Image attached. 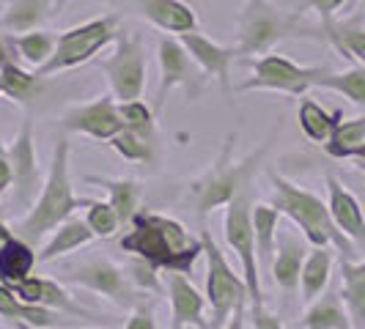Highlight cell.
I'll list each match as a JSON object with an SVG mask.
<instances>
[{
  "label": "cell",
  "mask_w": 365,
  "mask_h": 329,
  "mask_svg": "<svg viewBox=\"0 0 365 329\" xmlns=\"http://www.w3.org/2000/svg\"><path fill=\"white\" fill-rule=\"evenodd\" d=\"M365 143V115H357V118H349V121H338L332 135L324 143V151L332 160H351L354 151Z\"/></svg>",
  "instance_id": "obj_33"
},
{
  "label": "cell",
  "mask_w": 365,
  "mask_h": 329,
  "mask_svg": "<svg viewBox=\"0 0 365 329\" xmlns=\"http://www.w3.org/2000/svg\"><path fill=\"white\" fill-rule=\"evenodd\" d=\"M203 241V261H206V302L212 308L209 327L222 329L225 321L239 310H250V293L245 286L242 272H237L225 253L217 247L209 231L201 234Z\"/></svg>",
  "instance_id": "obj_6"
},
{
  "label": "cell",
  "mask_w": 365,
  "mask_h": 329,
  "mask_svg": "<svg viewBox=\"0 0 365 329\" xmlns=\"http://www.w3.org/2000/svg\"><path fill=\"white\" fill-rule=\"evenodd\" d=\"M322 31H324V38L344 58H351L354 63L365 66V19L360 14L346 19H332L327 25H322Z\"/></svg>",
  "instance_id": "obj_26"
},
{
  "label": "cell",
  "mask_w": 365,
  "mask_h": 329,
  "mask_svg": "<svg viewBox=\"0 0 365 329\" xmlns=\"http://www.w3.org/2000/svg\"><path fill=\"white\" fill-rule=\"evenodd\" d=\"M198 329H212V327H209V324H203V327H198Z\"/></svg>",
  "instance_id": "obj_50"
},
{
  "label": "cell",
  "mask_w": 365,
  "mask_h": 329,
  "mask_svg": "<svg viewBox=\"0 0 365 329\" xmlns=\"http://www.w3.org/2000/svg\"><path fill=\"white\" fill-rule=\"evenodd\" d=\"M63 283H72L77 288H86L99 296L110 299L115 308L132 310L135 302L140 299V291L135 288V283L129 280L127 269H121L118 263H113L108 258H93L80 266H72L66 274H61Z\"/></svg>",
  "instance_id": "obj_11"
},
{
  "label": "cell",
  "mask_w": 365,
  "mask_h": 329,
  "mask_svg": "<svg viewBox=\"0 0 365 329\" xmlns=\"http://www.w3.org/2000/svg\"><path fill=\"white\" fill-rule=\"evenodd\" d=\"M129 6L135 9L138 17H143L165 33L182 36V33L201 31L195 9L184 0H129Z\"/></svg>",
  "instance_id": "obj_15"
},
{
  "label": "cell",
  "mask_w": 365,
  "mask_h": 329,
  "mask_svg": "<svg viewBox=\"0 0 365 329\" xmlns=\"http://www.w3.org/2000/svg\"><path fill=\"white\" fill-rule=\"evenodd\" d=\"M0 96H3V80H0Z\"/></svg>",
  "instance_id": "obj_49"
},
{
  "label": "cell",
  "mask_w": 365,
  "mask_h": 329,
  "mask_svg": "<svg viewBox=\"0 0 365 329\" xmlns=\"http://www.w3.org/2000/svg\"><path fill=\"white\" fill-rule=\"evenodd\" d=\"M157 55H160V91H157V105L154 113H160L168 102L170 91L184 88L190 99H195L203 88V77L201 66L192 61V55L187 53L179 36H163L157 44Z\"/></svg>",
  "instance_id": "obj_12"
},
{
  "label": "cell",
  "mask_w": 365,
  "mask_h": 329,
  "mask_svg": "<svg viewBox=\"0 0 365 329\" xmlns=\"http://www.w3.org/2000/svg\"><path fill=\"white\" fill-rule=\"evenodd\" d=\"M61 129L69 135H88L93 140L110 143L118 132H124V121L118 113V99L113 93H102L91 102L72 105L61 113Z\"/></svg>",
  "instance_id": "obj_13"
},
{
  "label": "cell",
  "mask_w": 365,
  "mask_h": 329,
  "mask_svg": "<svg viewBox=\"0 0 365 329\" xmlns=\"http://www.w3.org/2000/svg\"><path fill=\"white\" fill-rule=\"evenodd\" d=\"M14 329H34V327H14Z\"/></svg>",
  "instance_id": "obj_51"
},
{
  "label": "cell",
  "mask_w": 365,
  "mask_h": 329,
  "mask_svg": "<svg viewBox=\"0 0 365 329\" xmlns=\"http://www.w3.org/2000/svg\"><path fill=\"white\" fill-rule=\"evenodd\" d=\"M316 88H327V91H335L341 96H346L351 105L357 108H365V66L363 63H354L344 72H327L316 80Z\"/></svg>",
  "instance_id": "obj_32"
},
{
  "label": "cell",
  "mask_w": 365,
  "mask_h": 329,
  "mask_svg": "<svg viewBox=\"0 0 365 329\" xmlns=\"http://www.w3.org/2000/svg\"><path fill=\"white\" fill-rule=\"evenodd\" d=\"M11 234H14V231H11V228H9V225H6V222H3V219H0V244H3V241H6V239L11 236Z\"/></svg>",
  "instance_id": "obj_47"
},
{
  "label": "cell",
  "mask_w": 365,
  "mask_h": 329,
  "mask_svg": "<svg viewBox=\"0 0 365 329\" xmlns=\"http://www.w3.org/2000/svg\"><path fill=\"white\" fill-rule=\"evenodd\" d=\"M351 160H354V162H357L365 170V143L360 148H357V151H354V157H351Z\"/></svg>",
  "instance_id": "obj_46"
},
{
  "label": "cell",
  "mask_w": 365,
  "mask_h": 329,
  "mask_svg": "<svg viewBox=\"0 0 365 329\" xmlns=\"http://www.w3.org/2000/svg\"><path fill=\"white\" fill-rule=\"evenodd\" d=\"M341 296L351 318V327L365 329V258L351 261L341 256Z\"/></svg>",
  "instance_id": "obj_25"
},
{
  "label": "cell",
  "mask_w": 365,
  "mask_h": 329,
  "mask_svg": "<svg viewBox=\"0 0 365 329\" xmlns=\"http://www.w3.org/2000/svg\"><path fill=\"white\" fill-rule=\"evenodd\" d=\"M187 53L192 55V61L201 66V72L212 80H217V85L222 88L228 105H234V83H231V63L239 61L237 44H217L209 36H203L201 31L192 33H182L179 36Z\"/></svg>",
  "instance_id": "obj_14"
},
{
  "label": "cell",
  "mask_w": 365,
  "mask_h": 329,
  "mask_svg": "<svg viewBox=\"0 0 365 329\" xmlns=\"http://www.w3.org/2000/svg\"><path fill=\"white\" fill-rule=\"evenodd\" d=\"M253 77H247L237 91H277L286 96H305L316 88V80L327 72L329 66H299L297 61L280 53H267L250 61Z\"/></svg>",
  "instance_id": "obj_9"
},
{
  "label": "cell",
  "mask_w": 365,
  "mask_h": 329,
  "mask_svg": "<svg viewBox=\"0 0 365 329\" xmlns=\"http://www.w3.org/2000/svg\"><path fill=\"white\" fill-rule=\"evenodd\" d=\"M344 118V113L341 110H335V113H329L324 110L316 99L311 96H299V105H297V124L302 129V135L311 140V143H327V137L332 135V129L335 124Z\"/></svg>",
  "instance_id": "obj_30"
},
{
  "label": "cell",
  "mask_w": 365,
  "mask_h": 329,
  "mask_svg": "<svg viewBox=\"0 0 365 329\" xmlns=\"http://www.w3.org/2000/svg\"><path fill=\"white\" fill-rule=\"evenodd\" d=\"M115 36H118V17H113V14L74 25L66 33L58 36V44H55V53L50 55V61L34 72L44 80V77H53L58 72H69L74 66H83L96 53H102L108 44H115Z\"/></svg>",
  "instance_id": "obj_7"
},
{
  "label": "cell",
  "mask_w": 365,
  "mask_h": 329,
  "mask_svg": "<svg viewBox=\"0 0 365 329\" xmlns=\"http://www.w3.org/2000/svg\"><path fill=\"white\" fill-rule=\"evenodd\" d=\"M0 318H6L11 327H34V329H61L66 318V313L34 305V302H22L17 293L9 286L0 283Z\"/></svg>",
  "instance_id": "obj_20"
},
{
  "label": "cell",
  "mask_w": 365,
  "mask_h": 329,
  "mask_svg": "<svg viewBox=\"0 0 365 329\" xmlns=\"http://www.w3.org/2000/svg\"><path fill=\"white\" fill-rule=\"evenodd\" d=\"M302 329H354L344 296L338 291H324L313 299L302 315Z\"/></svg>",
  "instance_id": "obj_29"
},
{
  "label": "cell",
  "mask_w": 365,
  "mask_h": 329,
  "mask_svg": "<svg viewBox=\"0 0 365 329\" xmlns=\"http://www.w3.org/2000/svg\"><path fill=\"white\" fill-rule=\"evenodd\" d=\"M332 266H335V250L332 247H313V250H308V258L302 263V277H299V293H302L305 305H311L313 299H319L322 293L327 291Z\"/></svg>",
  "instance_id": "obj_28"
},
{
  "label": "cell",
  "mask_w": 365,
  "mask_h": 329,
  "mask_svg": "<svg viewBox=\"0 0 365 329\" xmlns=\"http://www.w3.org/2000/svg\"><path fill=\"white\" fill-rule=\"evenodd\" d=\"M55 44H58V36L50 33V31H44V28H36V31H28V33L14 36V50L34 69L44 66L50 61V55L55 53Z\"/></svg>",
  "instance_id": "obj_35"
},
{
  "label": "cell",
  "mask_w": 365,
  "mask_h": 329,
  "mask_svg": "<svg viewBox=\"0 0 365 329\" xmlns=\"http://www.w3.org/2000/svg\"><path fill=\"white\" fill-rule=\"evenodd\" d=\"M9 61H14V55H11V47H9L6 36L0 33V66H3V63H9Z\"/></svg>",
  "instance_id": "obj_45"
},
{
  "label": "cell",
  "mask_w": 365,
  "mask_h": 329,
  "mask_svg": "<svg viewBox=\"0 0 365 329\" xmlns=\"http://www.w3.org/2000/svg\"><path fill=\"white\" fill-rule=\"evenodd\" d=\"M280 212L272 203H256L253 206V231H256V250L258 263L269 266L277 250V225H280Z\"/></svg>",
  "instance_id": "obj_31"
},
{
  "label": "cell",
  "mask_w": 365,
  "mask_h": 329,
  "mask_svg": "<svg viewBox=\"0 0 365 329\" xmlns=\"http://www.w3.org/2000/svg\"><path fill=\"white\" fill-rule=\"evenodd\" d=\"M168 296H170V329H198L206 321V296L190 283V277L182 272H170L168 277Z\"/></svg>",
  "instance_id": "obj_18"
},
{
  "label": "cell",
  "mask_w": 365,
  "mask_h": 329,
  "mask_svg": "<svg viewBox=\"0 0 365 329\" xmlns=\"http://www.w3.org/2000/svg\"><path fill=\"white\" fill-rule=\"evenodd\" d=\"M99 69L108 74L110 93L118 102H135L146 91V50L143 41L129 33L115 36V50L99 61Z\"/></svg>",
  "instance_id": "obj_10"
},
{
  "label": "cell",
  "mask_w": 365,
  "mask_h": 329,
  "mask_svg": "<svg viewBox=\"0 0 365 329\" xmlns=\"http://www.w3.org/2000/svg\"><path fill=\"white\" fill-rule=\"evenodd\" d=\"M327 195L329 214L335 219V225L351 239L357 250H365V212L360 201L335 176H327Z\"/></svg>",
  "instance_id": "obj_19"
},
{
  "label": "cell",
  "mask_w": 365,
  "mask_h": 329,
  "mask_svg": "<svg viewBox=\"0 0 365 329\" xmlns=\"http://www.w3.org/2000/svg\"><path fill=\"white\" fill-rule=\"evenodd\" d=\"M277 135H280V124H277V127L269 132V137L258 148H253L245 160H234V140H237L234 132L222 140V148H220L217 160L209 164L195 182L190 184V198H192V206H195L198 217L212 214L215 209L228 206L237 195H245V192H247L253 176L261 170L267 154L272 151Z\"/></svg>",
  "instance_id": "obj_2"
},
{
  "label": "cell",
  "mask_w": 365,
  "mask_h": 329,
  "mask_svg": "<svg viewBox=\"0 0 365 329\" xmlns=\"http://www.w3.org/2000/svg\"><path fill=\"white\" fill-rule=\"evenodd\" d=\"M9 187H14V173H11V160H9V148L0 140V195L9 192Z\"/></svg>",
  "instance_id": "obj_42"
},
{
  "label": "cell",
  "mask_w": 365,
  "mask_h": 329,
  "mask_svg": "<svg viewBox=\"0 0 365 329\" xmlns=\"http://www.w3.org/2000/svg\"><path fill=\"white\" fill-rule=\"evenodd\" d=\"M36 263L38 253L34 250V244L17 236V234H11L0 244V283L3 286L11 288V286H17L19 280L31 277Z\"/></svg>",
  "instance_id": "obj_23"
},
{
  "label": "cell",
  "mask_w": 365,
  "mask_h": 329,
  "mask_svg": "<svg viewBox=\"0 0 365 329\" xmlns=\"http://www.w3.org/2000/svg\"><path fill=\"white\" fill-rule=\"evenodd\" d=\"M88 184L99 187L108 192V203L115 209V214L121 219V228H129L132 217L140 212V195L143 187L135 179H105V176H88Z\"/></svg>",
  "instance_id": "obj_27"
},
{
  "label": "cell",
  "mask_w": 365,
  "mask_h": 329,
  "mask_svg": "<svg viewBox=\"0 0 365 329\" xmlns=\"http://www.w3.org/2000/svg\"><path fill=\"white\" fill-rule=\"evenodd\" d=\"M225 241L239 261V272L250 293V310L267 308V296L261 286V263L256 250V231H253V203L245 195H237L225 206Z\"/></svg>",
  "instance_id": "obj_8"
},
{
  "label": "cell",
  "mask_w": 365,
  "mask_h": 329,
  "mask_svg": "<svg viewBox=\"0 0 365 329\" xmlns=\"http://www.w3.org/2000/svg\"><path fill=\"white\" fill-rule=\"evenodd\" d=\"M58 11H61L58 0H9V6L3 9V17H0V28L19 36V33L41 28Z\"/></svg>",
  "instance_id": "obj_22"
},
{
  "label": "cell",
  "mask_w": 365,
  "mask_h": 329,
  "mask_svg": "<svg viewBox=\"0 0 365 329\" xmlns=\"http://www.w3.org/2000/svg\"><path fill=\"white\" fill-rule=\"evenodd\" d=\"M247 313L250 310H239V313H234L228 321H225V327L222 329H245V321H247Z\"/></svg>",
  "instance_id": "obj_44"
},
{
  "label": "cell",
  "mask_w": 365,
  "mask_h": 329,
  "mask_svg": "<svg viewBox=\"0 0 365 329\" xmlns=\"http://www.w3.org/2000/svg\"><path fill=\"white\" fill-rule=\"evenodd\" d=\"M308 239H299L294 234L286 236H277V250L269 263V272H272L274 286L283 293H294L299 288V277H302V263L308 258V247H305Z\"/></svg>",
  "instance_id": "obj_21"
},
{
  "label": "cell",
  "mask_w": 365,
  "mask_h": 329,
  "mask_svg": "<svg viewBox=\"0 0 365 329\" xmlns=\"http://www.w3.org/2000/svg\"><path fill=\"white\" fill-rule=\"evenodd\" d=\"M237 53L239 58L267 55L286 38L324 41V31L313 28L299 11L277 6V0H245L237 14Z\"/></svg>",
  "instance_id": "obj_3"
},
{
  "label": "cell",
  "mask_w": 365,
  "mask_h": 329,
  "mask_svg": "<svg viewBox=\"0 0 365 329\" xmlns=\"http://www.w3.org/2000/svg\"><path fill=\"white\" fill-rule=\"evenodd\" d=\"M160 269H154L148 261L138 256H129L127 261V274L129 280L135 283V288L140 293H154V296H163V280H160Z\"/></svg>",
  "instance_id": "obj_38"
},
{
  "label": "cell",
  "mask_w": 365,
  "mask_h": 329,
  "mask_svg": "<svg viewBox=\"0 0 365 329\" xmlns=\"http://www.w3.org/2000/svg\"><path fill=\"white\" fill-rule=\"evenodd\" d=\"M115 154H121L127 162H138V164H151L157 162V137H143L132 129H124L118 132L113 140L108 143Z\"/></svg>",
  "instance_id": "obj_36"
},
{
  "label": "cell",
  "mask_w": 365,
  "mask_h": 329,
  "mask_svg": "<svg viewBox=\"0 0 365 329\" xmlns=\"http://www.w3.org/2000/svg\"><path fill=\"white\" fill-rule=\"evenodd\" d=\"M132 231L121 236V250L148 261L154 269L190 274L198 258H203L201 236H192L179 219L157 212H138L132 217Z\"/></svg>",
  "instance_id": "obj_1"
},
{
  "label": "cell",
  "mask_w": 365,
  "mask_h": 329,
  "mask_svg": "<svg viewBox=\"0 0 365 329\" xmlns=\"http://www.w3.org/2000/svg\"><path fill=\"white\" fill-rule=\"evenodd\" d=\"M349 0H302V6L305 9H311V11H316L319 14V19H322V25H327V22H332L335 19V14L346 6Z\"/></svg>",
  "instance_id": "obj_41"
},
{
  "label": "cell",
  "mask_w": 365,
  "mask_h": 329,
  "mask_svg": "<svg viewBox=\"0 0 365 329\" xmlns=\"http://www.w3.org/2000/svg\"><path fill=\"white\" fill-rule=\"evenodd\" d=\"M0 80H3V96L19 105L31 102L41 91V77L36 72H25L14 61L0 66Z\"/></svg>",
  "instance_id": "obj_34"
},
{
  "label": "cell",
  "mask_w": 365,
  "mask_h": 329,
  "mask_svg": "<svg viewBox=\"0 0 365 329\" xmlns=\"http://www.w3.org/2000/svg\"><path fill=\"white\" fill-rule=\"evenodd\" d=\"M86 222L91 225V231L96 234V239H110L115 236V231H121V219L115 214V209L108 201H93L88 206Z\"/></svg>",
  "instance_id": "obj_39"
},
{
  "label": "cell",
  "mask_w": 365,
  "mask_h": 329,
  "mask_svg": "<svg viewBox=\"0 0 365 329\" xmlns=\"http://www.w3.org/2000/svg\"><path fill=\"white\" fill-rule=\"evenodd\" d=\"M69 151L72 143L69 137H58L53 148V162L47 170L44 187L38 192V198L34 201L31 212L17 222L14 234L22 236L31 244H38L41 236L53 234L61 222L72 217L74 209L91 206V198H77L72 189V176H69Z\"/></svg>",
  "instance_id": "obj_4"
},
{
  "label": "cell",
  "mask_w": 365,
  "mask_h": 329,
  "mask_svg": "<svg viewBox=\"0 0 365 329\" xmlns=\"http://www.w3.org/2000/svg\"><path fill=\"white\" fill-rule=\"evenodd\" d=\"M124 329H160V324H157V315H154V308L148 305L143 296H140V299L135 302V308L129 310L127 327H124Z\"/></svg>",
  "instance_id": "obj_40"
},
{
  "label": "cell",
  "mask_w": 365,
  "mask_h": 329,
  "mask_svg": "<svg viewBox=\"0 0 365 329\" xmlns=\"http://www.w3.org/2000/svg\"><path fill=\"white\" fill-rule=\"evenodd\" d=\"M250 321H253V329H286L283 324H280V318L272 315L267 308H261V310H250Z\"/></svg>",
  "instance_id": "obj_43"
},
{
  "label": "cell",
  "mask_w": 365,
  "mask_h": 329,
  "mask_svg": "<svg viewBox=\"0 0 365 329\" xmlns=\"http://www.w3.org/2000/svg\"><path fill=\"white\" fill-rule=\"evenodd\" d=\"M66 3H69V0H58V9H63V6H66Z\"/></svg>",
  "instance_id": "obj_48"
},
{
  "label": "cell",
  "mask_w": 365,
  "mask_h": 329,
  "mask_svg": "<svg viewBox=\"0 0 365 329\" xmlns=\"http://www.w3.org/2000/svg\"><path fill=\"white\" fill-rule=\"evenodd\" d=\"M96 234L91 231V225L86 222V219H66V222H61L58 228H55L50 239H47V244L41 247V253H38V261L41 263H50V261H58V258L69 256L74 250H80V247H86V244H91Z\"/></svg>",
  "instance_id": "obj_24"
},
{
  "label": "cell",
  "mask_w": 365,
  "mask_h": 329,
  "mask_svg": "<svg viewBox=\"0 0 365 329\" xmlns=\"http://www.w3.org/2000/svg\"><path fill=\"white\" fill-rule=\"evenodd\" d=\"M11 291L17 293L22 302H34V305H44V308H53L66 315H74L77 321H99V315H93L91 310H86L83 305H77L72 296L66 293V288L50 280V277H25L19 280L17 286H11Z\"/></svg>",
  "instance_id": "obj_16"
},
{
  "label": "cell",
  "mask_w": 365,
  "mask_h": 329,
  "mask_svg": "<svg viewBox=\"0 0 365 329\" xmlns=\"http://www.w3.org/2000/svg\"><path fill=\"white\" fill-rule=\"evenodd\" d=\"M118 113H121V121L124 127L143 135V137H157V113L148 110V105L143 99H135V102H118Z\"/></svg>",
  "instance_id": "obj_37"
},
{
  "label": "cell",
  "mask_w": 365,
  "mask_h": 329,
  "mask_svg": "<svg viewBox=\"0 0 365 329\" xmlns=\"http://www.w3.org/2000/svg\"><path fill=\"white\" fill-rule=\"evenodd\" d=\"M9 160H11V173H14V187H17L19 201H28L38 187V160L36 146H34V121L31 115L22 118L14 143L9 146Z\"/></svg>",
  "instance_id": "obj_17"
},
{
  "label": "cell",
  "mask_w": 365,
  "mask_h": 329,
  "mask_svg": "<svg viewBox=\"0 0 365 329\" xmlns=\"http://www.w3.org/2000/svg\"><path fill=\"white\" fill-rule=\"evenodd\" d=\"M269 184H272V206H277L280 214L292 219L313 247H332L344 258H351L357 253L351 239L335 225L329 206L316 192L302 189L299 184L289 182L274 170H269Z\"/></svg>",
  "instance_id": "obj_5"
}]
</instances>
